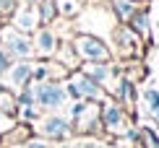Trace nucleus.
I'll return each instance as SVG.
<instances>
[{
    "mask_svg": "<svg viewBox=\"0 0 159 148\" xmlns=\"http://www.w3.org/2000/svg\"><path fill=\"white\" fill-rule=\"evenodd\" d=\"M44 133H47V135H52V138H63L65 133H68V125H65L60 117H50L47 125H44Z\"/></svg>",
    "mask_w": 159,
    "mask_h": 148,
    "instance_id": "20e7f679",
    "label": "nucleus"
},
{
    "mask_svg": "<svg viewBox=\"0 0 159 148\" xmlns=\"http://www.w3.org/2000/svg\"><path fill=\"white\" fill-rule=\"evenodd\" d=\"M5 47H8L13 55H18V57L29 55V42H26V39H21L18 34H5Z\"/></svg>",
    "mask_w": 159,
    "mask_h": 148,
    "instance_id": "7ed1b4c3",
    "label": "nucleus"
},
{
    "mask_svg": "<svg viewBox=\"0 0 159 148\" xmlns=\"http://www.w3.org/2000/svg\"><path fill=\"white\" fill-rule=\"evenodd\" d=\"M52 5H55L52 0H44V5H42V8H44V21H50V18H52Z\"/></svg>",
    "mask_w": 159,
    "mask_h": 148,
    "instance_id": "f8f14e48",
    "label": "nucleus"
},
{
    "mask_svg": "<svg viewBox=\"0 0 159 148\" xmlns=\"http://www.w3.org/2000/svg\"><path fill=\"white\" fill-rule=\"evenodd\" d=\"M65 148H68V146H65Z\"/></svg>",
    "mask_w": 159,
    "mask_h": 148,
    "instance_id": "dca6fc26",
    "label": "nucleus"
},
{
    "mask_svg": "<svg viewBox=\"0 0 159 148\" xmlns=\"http://www.w3.org/2000/svg\"><path fill=\"white\" fill-rule=\"evenodd\" d=\"M37 96H39V102L44 107H60L63 104V91L55 89V86H42Z\"/></svg>",
    "mask_w": 159,
    "mask_h": 148,
    "instance_id": "f03ea898",
    "label": "nucleus"
},
{
    "mask_svg": "<svg viewBox=\"0 0 159 148\" xmlns=\"http://www.w3.org/2000/svg\"><path fill=\"white\" fill-rule=\"evenodd\" d=\"M26 76H29V65H18V68L11 73V81L18 86V83H24V81H26Z\"/></svg>",
    "mask_w": 159,
    "mask_h": 148,
    "instance_id": "6e6552de",
    "label": "nucleus"
},
{
    "mask_svg": "<svg viewBox=\"0 0 159 148\" xmlns=\"http://www.w3.org/2000/svg\"><path fill=\"white\" fill-rule=\"evenodd\" d=\"M89 76H91V78H97V81H104L107 70H104V68H91V70H89Z\"/></svg>",
    "mask_w": 159,
    "mask_h": 148,
    "instance_id": "9b49d317",
    "label": "nucleus"
},
{
    "mask_svg": "<svg viewBox=\"0 0 159 148\" xmlns=\"http://www.w3.org/2000/svg\"><path fill=\"white\" fill-rule=\"evenodd\" d=\"M5 63H8V60H5V55H0V73L5 70Z\"/></svg>",
    "mask_w": 159,
    "mask_h": 148,
    "instance_id": "ddd939ff",
    "label": "nucleus"
},
{
    "mask_svg": "<svg viewBox=\"0 0 159 148\" xmlns=\"http://www.w3.org/2000/svg\"><path fill=\"white\" fill-rule=\"evenodd\" d=\"M76 47H78V52H81L86 60H99V63H104V60L110 57L107 47L99 42L97 37H81V39H76Z\"/></svg>",
    "mask_w": 159,
    "mask_h": 148,
    "instance_id": "f257e3e1",
    "label": "nucleus"
},
{
    "mask_svg": "<svg viewBox=\"0 0 159 148\" xmlns=\"http://www.w3.org/2000/svg\"><path fill=\"white\" fill-rule=\"evenodd\" d=\"M146 99H149L151 109H159V94H157V91H149V94H146Z\"/></svg>",
    "mask_w": 159,
    "mask_h": 148,
    "instance_id": "9d476101",
    "label": "nucleus"
},
{
    "mask_svg": "<svg viewBox=\"0 0 159 148\" xmlns=\"http://www.w3.org/2000/svg\"><path fill=\"white\" fill-rule=\"evenodd\" d=\"M115 11L120 13V18H130L136 13V5L128 3V0H115Z\"/></svg>",
    "mask_w": 159,
    "mask_h": 148,
    "instance_id": "39448f33",
    "label": "nucleus"
},
{
    "mask_svg": "<svg viewBox=\"0 0 159 148\" xmlns=\"http://www.w3.org/2000/svg\"><path fill=\"white\" fill-rule=\"evenodd\" d=\"M29 3H37V0H29Z\"/></svg>",
    "mask_w": 159,
    "mask_h": 148,
    "instance_id": "2eb2a0df",
    "label": "nucleus"
},
{
    "mask_svg": "<svg viewBox=\"0 0 159 148\" xmlns=\"http://www.w3.org/2000/svg\"><path fill=\"white\" fill-rule=\"evenodd\" d=\"M29 148H44L42 143H29Z\"/></svg>",
    "mask_w": 159,
    "mask_h": 148,
    "instance_id": "4468645a",
    "label": "nucleus"
},
{
    "mask_svg": "<svg viewBox=\"0 0 159 148\" xmlns=\"http://www.w3.org/2000/svg\"><path fill=\"white\" fill-rule=\"evenodd\" d=\"M37 42H39V50H42V52H52V50H55V37H52L50 31H42Z\"/></svg>",
    "mask_w": 159,
    "mask_h": 148,
    "instance_id": "423d86ee",
    "label": "nucleus"
},
{
    "mask_svg": "<svg viewBox=\"0 0 159 148\" xmlns=\"http://www.w3.org/2000/svg\"><path fill=\"white\" fill-rule=\"evenodd\" d=\"M31 16H34V13H31V11H24V13H21V16H18V18H16V24H18V26H21V29H31V26H34V24H37V18H31Z\"/></svg>",
    "mask_w": 159,
    "mask_h": 148,
    "instance_id": "0eeeda50",
    "label": "nucleus"
},
{
    "mask_svg": "<svg viewBox=\"0 0 159 148\" xmlns=\"http://www.w3.org/2000/svg\"><path fill=\"white\" fill-rule=\"evenodd\" d=\"M133 26H136V31H141V34H146V26H149V21H146V13H133Z\"/></svg>",
    "mask_w": 159,
    "mask_h": 148,
    "instance_id": "1a4fd4ad",
    "label": "nucleus"
}]
</instances>
